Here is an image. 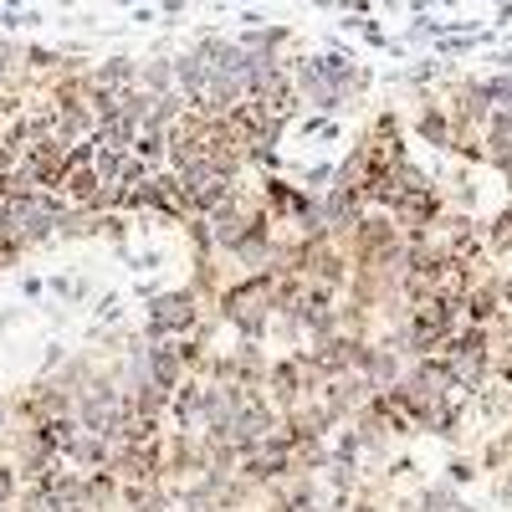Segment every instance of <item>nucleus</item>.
<instances>
[{
    "label": "nucleus",
    "mask_w": 512,
    "mask_h": 512,
    "mask_svg": "<svg viewBox=\"0 0 512 512\" xmlns=\"http://www.w3.org/2000/svg\"><path fill=\"white\" fill-rule=\"evenodd\" d=\"M200 328V297L190 287L154 297L149 308V338H175V333H195Z\"/></svg>",
    "instance_id": "1"
},
{
    "label": "nucleus",
    "mask_w": 512,
    "mask_h": 512,
    "mask_svg": "<svg viewBox=\"0 0 512 512\" xmlns=\"http://www.w3.org/2000/svg\"><path fill=\"white\" fill-rule=\"evenodd\" d=\"M139 88L144 93H169V88H175V62H164V57L144 62L139 67Z\"/></svg>",
    "instance_id": "2"
},
{
    "label": "nucleus",
    "mask_w": 512,
    "mask_h": 512,
    "mask_svg": "<svg viewBox=\"0 0 512 512\" xmlns=\"http://www.w3.org/2000/svg\"><path fill=\"white\" fill-rule=\"evenodd\" d=\"M16 492H21V472H16L11 461H0V507H11Z\"/></svg>",
    "instance_id": "3"
},
{
    "label": "nucleus",
    "mask_w": 512,
    "mask_h": 512,
    "mask_svg": "<svg viewBox=\"0 0 512 512\" xmlns=\"http://www.w3.org/2000/svg\"><path fill=\"white\" fill-rule=\"evenodd\" d=\"M451 477H456V482H472L477 466H472V461H451Z\"/></svg>",
    "instance_id": "4"
},
{
    "label": "nucleus",
    "mask_w": 512,
    "mask_h": 512,
    "mask_svg": "<svg viewBox=\"0 0 512 512\" xmlns=\"http://www.w3.org/2000/svg\"><path fill=\"white\" fill-rule=\"evenodd\" d=\"M62 512H88V507H62Z\"/></svg>",
    "instance_id": "5"
}]
</instances>
